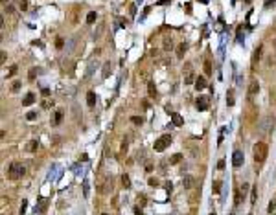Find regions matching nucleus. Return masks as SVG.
<instances>
[{
    "mask_svg": "<svg viewBox=\"0 0 276 215\" xmlns=\"http://www.w3.org/2000/svg\"><path fill=\"white\" fill-rule=\"evenodd\" d=\"M180 160H182V155H179V153H177V155H173V156H171L168 162H169V164H179Z\"/></svg>",
    "mask_w": 276,
    "mask_h": 215,
    "instance_id": "nucleus-23",
    "label": "nucleus"
},
{
    "mask_svg": "<svg viewBox=\"0 0 276 215\" xmlns=\"http://www.w3.org/2000/svg\"><path fill=\"white\" fill-rule=\"evenodd\" d=\"M26 206H28V200L24 199V200H22V206H20V211H18V215H24V213H26Z\"/></svg>",
    "mask_w": 276,
    "mask_h": 215,
    "instance_id": "nucleus-28",
    "label": "nucleus"
},
{
    "mask_svg": "<svg viewBox=\"0 0 276 215\" xmlns=\"http://www.w3.org/2000/svg\"><path fill=\"white\" fill-rule=\"evenodd\" d=\"M243 162H245L243 151L236 149V151H234V155H232V165H234V167H241V165H243Z\"/></svg>",
    "mask_w": 276,
    "mask_h": 215,
    "instance_id": "nucleus-5",
    "label": "nucleus"
},
{
    "mask_svg": "<svg viewBox=\"0 0 276 215\" xmlns=\"http://www.w3.org/2000/svg\"><path fill=\"white\" fill-rule=\"evenodd\" d=\"M33 101H35V94H33V92H28V94L24 96V99H22V105H24V107H30Z\"/></svg>",
    "mask_w": 276,
    "mask_h": 215,
    "instance_id": "nucleus-8",
    "label": "nucleus"
},
{
    "mask_svg": "<svg viewBox=\"0 0 276 215\" xmlns=\"http://www.w3.org/2000/svg\"><path fill=\"white\" fill-rule=\"evenodd\" d=\"M267 155H269V147H267V143L258 142L256 145H254V162H256V165H258V167L267 160Z\"/></svg>",
    "mask_w": 276,
    "mask_h": 215,
    "instance_id": "nucleus-1",
    "label": "nucleus"
},
{
    "mask_svg": "<svg viewBox=\"0 0 276 215\" xmlns=\"http://www.w3.org/2000/svg\"><path fill=\"white\" fill-rule=\"evenodd\" d=\"M83 195H85V197L90 195V191H88V180H83Z\"/></svg>",
    "mask_w": 276,
    "mask_h": 215,
    "instance_id": "nucleus-26",
    "label": "nucleus"
},
{
    "mask_svg": "<svg viewBox=\"0 0 276 215\" xmlns=\"http://www.w3.org/2000/svg\"><path fill=\"white\" fill-rule=\"evenodd\" d=\"M96 18H98V13H96V11H90V13L87 15V24H94Z\"/></svg>",
    "mask_w": 276,
    "mask_h": 215,
    "instance_id": "nucleus-15",
    "label": "nucleus"
},
{
    "mask_svg": "<svg viewBox=\"0 0 276 215\" xmlns=\"http://www.w3.org/2000/svg\"><path fill=\"white\" fill-rule=\"evenodd\" d=\"M55 46H57V48H63V46H64V41H63L61 37H57V39H55Z\"/></svg>",
    "mask_w": 276,
    "mask_h": 215,
    "instance_id": "nucleus-34",
    "label": "nucleus"
},
{
    "mask_svg": "<svg viewBox=\"0 0 276 215\" xmlns=\"http://www.w3.org/2000/svg\"><path fill=\"white\" fill-rule=\"evenodd\" d=\"M169 143H171V136L169 134H162V136H160L158 140H155V151L156 153H162L166 147H169Z\"/></svg>",
    "mask_w": 276,
    "mask_h": 215,
    "instance_id": "nucleus-3",
    "label": "nucleus"
},
{
    "mask_svg": "<svg viewBox=\"0 0 276 215\" xmlns=\"http://www.w3.org/2000/svg\"><path fill=\"white\" fill-rule=\"evenodd\" d=\"M122 184H123L125 187H129V186H131V180H129V175H122Z\"/></svg>",
    "mask_w": 276,
    "mask_h": 215,
    "instance_id": "nucleus-27",
    "label": "nucleus"
},
{
    "mask_svg": "<svg viewBox=\"0 0 276 215\" xmlns=\"http://www.w3.org/2000/svg\"><path fill=\"white\" fill-rule=\"evenodd\" d=\"M184 83H186V85L193 83V74H190V72H188V74H186V79H184Z\"/></svg>",
    "mask_w": 276,
    "mask_h": 215,
    "instance_id": "nucleus-31",
    "label": "nucleus"
},
{
    "mask_svg": "<svg viewBox=\"0 0 276 215\" xmlns=\"http://www.w3.org/2000/svg\"><path fill=\"white\" fill-rule=\"evenodd\" d=\"M261 52H263V46L260 44L256 50H254V55H252V66H256V63L260 61V57H261Z\"/></svg>",
    "mask_w": 276,
    "mask_h": 215,
    "instance_id": "nucleus-7",
    "label": "nucleus"
},
{
    "mask_svg": "<svg viewBox=\"0 0 276 215\" xmlns=\"http://www.w3.org/2000/svg\"><path fill=\"white\" fill-rule=\"evenodd\" d=\"M63 122V110H57L55 112V119H54V125H59Z\"/></svg>",
    "mask_w": 276,
    "mask_h": 215,
    "instance_id": "nucleus-18",
    "label": "nucleus"
},
{
    "mask_svg": "<svg viewBox=\"0 0 276 215\" xmlns=\"http://www.w3.org/2000/svg\"><path fill=\"white\" fill-rule=\"evenodd\" d=\"M101 215H107V213H101Z\"/></svg>",
    "mask_w": 276,
    "mask_h": 215,
    "instance_id": "nucleus-45",
    "label": "nucleus"
},
{
    "mask_svg": "<svg viewBox=\"0 0 276 215\" xmlns=\"http://www.w3.org/2000/svg\"><path fill=\"white\" fill-rule=\"evenodd\" d=\"M258 90H260V83H258L256 79H252V81H250V86H248V96L252 98L254 94H258Z\"/></svg>",
    "mask_w": 276,
    "mask_h": 215,
    "instance_id": "nucleus-6",
    "label": "nucleus"
},
{
    "mask_svg": "<svg viewBox=\"0 0 276 215\" xmlns=\"http://www.w3.org/2000/svg\"><path fill=\"white\" fill-rule=\"evenodd\" d=\"M147 90H149V96H151V98H155V96H156V88H155V83H149V85H147Z\"/></svg>",
    "mask_w": 276,
    "mask_h": 215,
    "instance_id": "nucleus-24",
    "label": "nucleus"
},
{
    "mask_svg": "<svg viewBox=\"0 0 276 215\" xmlns=\"http://www.w3.org/2000/svg\"><path fill=\"white\" fill-rule=\"evenodd\" d=\"M134 215H144V213H142V210H140V208H134Z\"/></svg>",
    "mask_w": 276,
    "mask_h": 215,
    "instance_id": "nucleus-43",
    "label": "nucleus"
},
{
    "mask_svg": "<svg viewBox=\"0 0 276 215\" xmlns=\"http://www.w3.org/2000/svg\"><path fill=\"white\" fill-rule=\"evenodd\" d=\"M131 122H133L134 125H142V123H144V118H142V116H133Z\"/></svg>",
    "mask_w": 276,
    "mask_h": 215,
    "instance_id": "nucleus-22",
    "label": "nucleus"
},
{
    "mask_svg": "<svg viewBox=\"0 0 276 215\" xmlns=\"http://www.w3.org/2000/svg\"><path fill=\"white\" fill-rule=\"evenodd\" d=\"M226 103H228V107H232V105H234V92H232V90L226 94Z\"/></svg>",
    "mask_w": 276,
    "mask_h": 215,
    "instance_id": "nucleus-20",
    "label": "nucleus"
},
{
    "mask_svg": "<svg viewBox=\"0 0 276 215\" xmlns=\"http://www.w3.org/2000/svg\"><path fill=\"white\" fill-rule=\"evenodd\" d=\"M15 74H17V66L13 64V66H9V74H8V77H13Z\"/></svg>",
    "mask_w": 276,
    "mask_h": 215,
    "instance_id": "nucleus-33",
    "label": "nucleus"
},
{
    "mask_svg": "<svg viewBox=\"0 0 276 215\" xmlns=\"http://www.w3.org/2000/svg\"><path fill=\"white\" fill-rule=\"evenodd\" d=\"M41 94L44 96V98H46V96H50V88H46V86H44V88L41 90Z\"/></svg>",
    "mask_w": 276,
    "mask_h": 215,
    "instance_id": "nucleus-39",
    "label": "nucleus"
},
{
    "mask_svg": "<svg viewBox=\"0 0 276 215\" xmlns=\"http://www.w3.org/2000/svg\"><path fill=\"white\" fill-rule=\"evenodd\" d=\"M171 119H173V125H177V127H180V125L184 123L182 116H180V114H177V112H173V114H171Z\"/></svg>",
    "mask_w": 276,
    "mask_h": 215,
    "instance_id": "nucleus-11",
    "label": "nucleus"
},
{
    "mask_svg": "<svg viewBox=\"0 0 276 215\" xmlns=\"http://www.w3.org/2000/svg\"><path fill=\"white\" fill-rule=\"evenodd\" d=\"M87 103H88V107L96 105V92H88L87 94Z\"/></svg>",
    "mask_w": 276,
    "mask_h": 215,
    "instance_id": "nucleus-12",
    "label": "nucleus"
},
{
    "mask_svg": "<svg viewBox=\"0 0 276 215\" xmlns=\"http://www.w3.org/2000/svg\"><path fill=\"white\" fill-rule=\"evenodd\" d=\"M204 74L212 76V64H210V61H204Z\"/></svg>",
    "mask_w": 276,
    "mask_h": 215,
    "instance_id": "nucleus-21",
    "label": "nucleus"
},
{
    "mask_svg": "<svg viewBox=\"0 0 276 215\" xmlns=\"http://www.w3.org/2000/svg\"><path fill=\"white\" fill-rule=\"evenodd\" d=\"M18 88H20V81H15V83L11 85V90H13V92H18Z\"/></svg>",
    "mask_w": 276,
    "mask_h": 215,
    "instance_id": "nucleus-35",
    "label": "nucleus"
},
{
    "mask_svg": "<svg viewBox=\"0 0 276 215\" xmlns=\"http://www.w3.org/2000/svg\"><path fill=\"white\" fill-rule=\"evenodd\" d=\"M103 77H109L110 76V63H105L103 64V74H101Z\"/></svg>",
    "mask_w": 276,
    "mask_h": 215,
    "instance_id": "nucleus-19",
    "label": "nucleus"
},
{
    "mask_svg": "<svg viewBox=\"0 0 276 215\" xmlns=\"http://www.w3.org/2000/svg\"><path fill=\"white\" fill-rule=\"evenodd\" d=\"M223 134H225V127H223V129H221V132H219V143L223 142Z\"/></svg>",
    "mask_w": 276,
    "mask_h": 215,
    "instance_id": "nucleus-42",
    "label": "nucleus"
},
{
    "mask_svg": "<svg viewBox=\"0 0 276 215\" xmlns=\"http://www.w3.org/2000/svg\"><path fill=\"white\" fill-rule=\"evenodd\" d=\"M267 210H269V213H272V211L276 210V200H271V202H269V208H267Z\"/></svg>",
    "mask_w": 276,
    "mask_h": 215,
    "instance_id": "nucleus-32",
    "label": "nucleus"
},
{
    "mask_svg": "<svg viewBox=\"0 0 276 215\" xmlns=\"http://www.w3.org/2000/svg\"><path fill=\"white\" fill-rule=\"evenodd\" d=\"M217 169H225V160H219V162H217Z\"/></svg>",
    "mask_w": 276,
    "mask_h": 215,
    "instance_id": "nucleus-40",
    "label": "nucleus"
},
{
    "mask_svg": "<svg viewBox=\"0 0 276 215\" xmlns=\"http://www.w3.org/2000/svg\"><path fill=\"white\" fill-rule=\"evenodd\" d=\"M195 107H197V110H208V107H210V98H208V96H199L197 101H195Z\"/></svg>",
    "mask_w": 276,
    "mask_h": 215,
    "instance_id": "nucleus-4",
    "label": "nucleus"
},
{
    "mask_svg": "<svg viewBox=\"0 0 276 215\" xmlns=\"http://www.w3.org/2000/svg\"><path fill=\"white\" fill-rule=\"evenodd\" d=\"M184 52H186V44L180 42V44H179V48H177V57H179V59H182V57H184Z\"/></svg>",
    "mask_w": 276,
    "mask_h": 215,
    "instance_id": "nucleus-14",
    "label": "nucleus"
},
{
    "mask_svg": "<svg viewBox=\"0 0 276 215\" xmlns=\"http://www.w3.org/2000/svg\"><path fill=\"white\" fill-rule=\"evenodd\" d=\"M195 88H197L199 92H201L202 88H206V79H204L202 76H199V77L195 79Z\"/></svg>",
    "mask_w": 276,
    "mask_h": 215,
    "instance_id": "nucleus-10",
    "label": "nucleus"
},
{
    "mask_svg": "<svg viewBox=\"0 0 276 215\" xmlns=\"http://www.w3.org/2000/svg\"><path fill=\"white\" fill-rule=\"evenodd\" d=\"M182 186H184V189H192V187H193V177H192V175H186V177H184V180H182Z\"/></svg>",
    "mask_w": 276,
    "mask_h": 215,
    "instance_id": "nucleus-9",
    "label": "nucleus"
},
{
    "mask_svg": "<svg viewBox=\"0 0 276 215\" xmlns=\"http://www.w3.org/2000/svg\"><path fill=\"white\" fill-rule=\"evenodd\" d=\"M20 9H22V11L28 9V2H26V0H20Z\"/></svg>",
    "mask_w": 276,
    "mask_h": 215,
    "instance_id": "nucleus-37",
    "label": "nucleus"
},
{
    "mask_svg": "<svg viewBox=\"0 0 276 215\" xmlns=\"http://www.w3.org/2000/svg\"><path fill=\"white\" fill-rule=\"evenodd\" d=\"M2 2H6V0H2Z\"/></svg>",
    "mask_w": 276,
    "mask_h": 215,
    "instance_id": "nucleus-46",
    "label": "nucleus"
},
{
    "mask_svg": "<svg viewBox=\"0 0 276 215\" xmlns=\"http://www.w3.org/2000/svg\"><path fill=\"white\" fill-rule=\"evenodd\" d=\"M147 182H149V186H156V184H158V180H156V178H149Z\"/></svg>",
    "mask_w": 276,
    "mask_h": 215,
    "instance_id": "nucleus-41",
    "label": "nucleus"
},
{
    "mask_svg": "<svg viewBox=\"0 0 276 215\" xmlns=\"http://www.w3.org/2000/svg\"><path fill=\"white\" fill-rule=\"evenodd\" d=\"M166 189H168V191H171V189H173V186H171V182H166Z\"/></svg>",
    "mask_w": 276,
    "mask_h": 215,
    "instance_id": "nucleus-44",
    "label": "nucleus"
},
{
    "mask_svg": "<svg viewBox=\"0 0 276 215\" xmlns=\"http://www.w3.org/2000/svg\"><path fill=\"white\" fill-rule=\"evenodd\" d=\"M24 173H26L24 165L18 164V162H11L9 167H8V177H9L11 180H17V178H20V177H24Z\"/></svg>",
    "mask_w": 276,
    "mask_h": 215,
    "instance_id": "nucleus-2",
    "label": "nucleus"
},
{
    "mask_svg": "<svg viewBox=\"0 0 276 215\" xmlns=\"http://www.w3.org/2000/svg\"><path fill=\"white\" fill-rule=\"evenodd\" d=\"M212 189H214V193H221V182L215 180V182L212 184Z\"/></svg>",
    "mask_w": 276,
    "mask_h": 215,
    "instance_id": "nucleus-25",
    "label": "nucleus"
},
{
    "mask_svg": "<svg viewBox=\"0 0 276 215\" xmlns=\"http://www.w3.org/2000/svg\"><path fill=\"white\" fill-rule=\"evenodd\" d=\"M171 48H173V44H171V41H164V50H171Z\"/></svg>",
    "mask_w": 276,
    "mask_h": 215,
    "instance_id": "nucleus-36",
    "label": "nucleus"
},
{
    "mask_svg": "<svg viewBox=\"0 0 276 215\" xmlns=\"http://www.w3.org/2000/svg\"><path fill=\"white\" fill-rule=\"evenodd\" d=\"M274 4H276V0H265V8H271Z\"/></svg>",
    "mask_w": 276,
    "mask_h": 215,
    "instance_id": "nucleus-38",
    "label": "nucleus"
},
{
    "mask_svg": "<svg viewBox=\"0 0 276 215\" xmlns=\"http://www.w3.org/2000/svg\"><path fill=\"white\" fill-rule=\"evenodd\" d=\"M39 72H41L39 68H31V70H30V76H28V77H30V79H35V76L39 74Z\"/></svg>",
    "mask_w": 276,
    "mask_h": 215,
    "instance_id": "nucleus-29",
    "label": "nucleus"
},
{
    "mask_svg": "<svg viewBox=\"0 0 276 215\" xmlns=\"http://www.w3.org/2000/svg\"><path fill=\"white\" fill-rule=\"evenodd\" d=\"M256 199H258V187L254 186L250 191V204H256Z\"/></svg>",
    "mask_w": 276,
    "mask_h": 215,
    "instance_id": "nucleus-16",
    "label": "nucleus"
},
{
    "mask_svg": "<svg viewBox=\"0 0 276 215\" xmlns=\"http://www.w3.org/2000/svg\"><path fill=\"white\" fill-rule=\"evenodd\" d=\"M35 118H37V112H35V110H31V112H28V114H26V119H30V122H33Z\"/></svg>",
    "mask_w": 276,
    "mask_h": 215,
    "instance_id": "nucleus-30",
    "label": "nucleus"
},
{
    "mask_svg": "<svg viewBox=\"0 0 276 215\" xmlns=\"http://www.w3.org/2000/svg\"><path fill=\"white\" fill-rule=\"evenodd\" d=\"M243 197H245V195H243V191H241V189H238V191H236V199H234V204H236V206H241V200H243Z\"/></svg>",
    "mask_w": 276,
    "mask_h": 215,
    "instance_id": "nucleus-13",
    "label": "nucleus"
},
{
    "mask_svg": "<svg viewBox=\"0 0 276 215\" xmlns=\"http://www.w3.org/2000/svg\"><path fill=\"white\" fill-rule=\"evenodd\" d=\"M37 147H39V142H37V140H31V142L28 143V151H30V153H35Z\"/></svg>",
    "mask_w": 276,
    "mask_h": 215,
    "instance_id": "nucleus-17",
    "label": "nucleus"
}]
</instances>
